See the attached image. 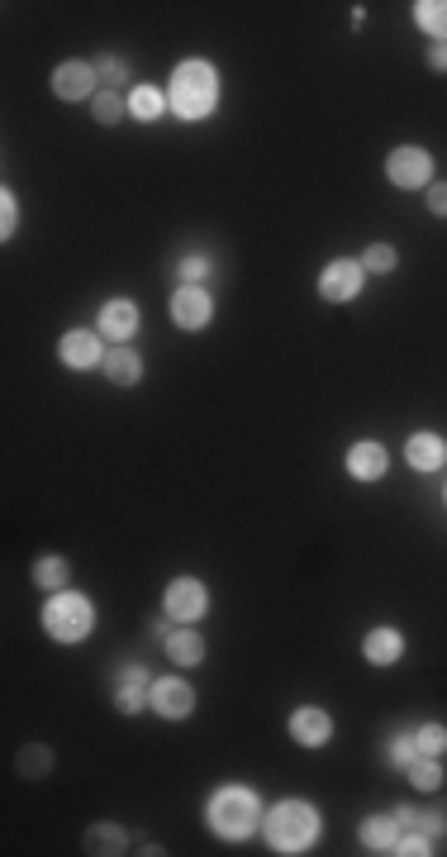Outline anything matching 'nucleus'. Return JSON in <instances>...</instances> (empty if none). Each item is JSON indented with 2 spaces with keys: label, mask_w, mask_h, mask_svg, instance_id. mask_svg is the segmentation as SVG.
Instances as JSON below:
<instances>
[{
  "label": "nucleus",
  "mask_w": 447,
  "mask_h": 857,
  "mask_svg": "<svg viewBox=\"0 0 447 857\" xmlns=\"http://www.w3.org/2000/svg\"><path fill=\"white\" fill-rule=\"evenodd\" d=\"M262 834H267V848L272 853H305L314 843V834H319V815H314V805H305V800H281L276 810H267V819H262Z\"/></svg>",
  "instance_id": "obj_3"
},
{
  "label": "nucleus",
  "mask_w": 447,
  "mask_h": 857,
  "mask_svg": "<svg viewBox=\"0 0 447 857\" xmlns=\"http://www.w3.org/2000/svg\"><path fill=\"white\" fill-rule=\"evenodd\" d=\"M362 281H367V272H362V262L357 258H333L329 267L319 272V296L329 300V305H348V300H357Z\"/></svg>",
  "instance_id": "obj_6"
},
{
  "label": "nucleus",
  "mask_w": 447,
  "mask_h": 857,
  "mask_svg": "<svg viewBox=\"0 0 447 857\" xmlns=\"http://www.w3.org/2000/svg\"><path fill=\"white\" fill-rule=\"evenodd\" d=\"M205 605H210V596H205V586L195 577H176L172 586H167V596H162V610H167V619L172 624H191V619L205 615Z\"/></svg>",
  "instance_id": "obj_8"
},
{
  "label": "nucleus",
  "mask_w": 447,
  "mask_h": 857,
  "mask_svg": "<svg viewBox=\"0 0 447 857\" xmlns=\"http://www.w3.org/2000/svg\"><path fill=\"white\" fill-rule=\"evenodd\" d=\"M405 462L414 472H424L428 477V472H438L447 462V443L438 439V434H414V439L405 443Z\"/></svg>",
  "instance_id": "obj_15"
},
{
  "label": "nucleus",
  "mask_w": 447,
  "mask_h": 857,
  "mask_svg": "<svg viewBox=\"0 0 447 857\" xmlns=\"http://www.w3.org/2000/svg\"><path fill=\"white\" fill-rule=\"evenodd\" d=\"M362 658H367L371 667H395V662L405 658V634H400V629H371V634L362 638Z\"/></svg>",
  "instance_id": "obj_13"
},
{
  "label": "nucleus",
  "mask_w": 447,
  "mask_h": 857,
  "mask_svg": "<svg viewBox=\"0 0 447 857\" xmlns=\"http://www.w3.org/2000/svg\"><path fill=\"white\" fill-rule=\"evenodd\" d=\"M100 334L105 339H134L138 334V305L134 300H105V310H100Z\"/></svg>",
  "instance_id": "obj_14"
},
{
  "label": "nucleus",
  "mask_w": 447,
  "mask_h": 857,
  "mask_svg": "<svg viewBox=\"0 0 447 857\" xmlns=\"http://www.w3.org/2000/svg\"><path fill=\"white\" fill-rule=\"evenodd\" d=\"M286 729H291V738L300 748H324L333 738V719H329V710H319V705H300Z\"/></svg>",
  "instance_id": "obj_12"
},
{
  "label": "nucleus",
  "mask_w": 447,
  "mask_h": 857,
  "mask_svg": "<svg viewBox=\"0 0 447 857\" xmlns=\"http://www.w3.org/2000/svg\"><path fill=\"white\" fill-rule=\"evenodd\" d=\"M86 853L119 857V853H129V838H124L119 824H91V829H86Z\"/></svg>",
  "instance_id": "obj_19"
},
{
  "label": "nucleus",
  "mask_w": 447,
  "mask_h": 857,
  "mask_svg": "<svg viewBox=\"0 0 447 857\" xmlns=\"http://www.w3.org/2000/svg\"><path fill=\"white\" fill-rule=\"evenodd\" d=\"M162 110H167V96H162L157 86H148V81H143V86H134V91H129V115H134V120L153 124V120H162Z\"/></svg>",
  "instance_id": "obj_21"
},
{
  "label": "nucleus",
  "mask_w": 447,
  "mask_h": 857,
  "mask_svg": "<svg viewBox=\"0 0 447 857\" xmlns=\"http://www.w3.org/2000/svg\"><path fill=\"white\" fill-rule=\"evenodd\" d=\"M96 77H100V81H110L105 91H115V86H124V81H129V72H124V62H119V58L100 53V58H96Z\"/></svg>",
  "instance_id": "obj_31"
},
{
  "label": "nucleus",
  "mask_w": 447,
  "mask_h": 857,
  "mask_svg": "<svg viewBox=\"0 0 447 857\" xmlns=\"http://www.w3.org/2000/svg\"><path fill=\"white\" fill-rule=\"evenodd\" d=\"M395 824H400V829H419V810L400 805V810H395Z\"/></svg>",
  "instance_id": "obj_39"
},
{
  "label": "nucleus",
  "mask_w": 447,
  "mask_h": 857,
  "mask_svg": "<svg viewBox=\"0 0 447 857\" xmlns=\"http://www.w3.org/2000/svg\"><path fill=\"white\" fill-rule=\"evenodd\" d=\"M405 777L419 786V791H438L443 786V767H438V758H428V753H419V758L405 767Z\"/></svg>",
  "instance_id": "obj_25"
},
{
  "label": "nucleus",
  "mask_w": 447,
  "mask_h": 857,
  "mask_svg": "<svg viewBox=\"0 0 447 857\" xmlns=\"http://www.w3.org/2000/svg\"><path fill=\"white\" fill-rule=\"evenodd\" d=\"M91 115H96V124H119L124 115H129V96H119V91H96V100H91Z\"/></svg>",
  "instance_id": "obj_23"
},
{
  "label": "nucleus",
  "mask_w": 447,
  "mask_h": 857,
  "mask_svg": "<svg viewBox=\"0 0 447 857\" xmlns=\"http://www.w3.org/2000/svg\"><path fill=\"white\" fill-rule=\"evenodd\" d=\"M91 619H96V610H91V600L81 591H53L48 605H43V629L58 643H81L91 634Z\"/></svg>",
  "instance_id": "obj_4"
},
{
  "label": "nucleus",
  "mask_w": 447,
  "mask_h": 857,
  "mask_svg": "<svg viewBox=\"0 0 447 857\" xmlns=\"http://www.w3.org/2000/svg\"><path fill=\"white\" fill-rule=\"evenodd\" d=\"M15 224H20V200L15 191H0V234L15 239Z\"/></svg>",
  "instance_id": "obj_32"
},
{
  "label": "nucleus",
  "mask_w": 447,
  "mask_h": 857,
  "mask_svg": "<svg viewBox=\"0 0 447 857\" xmlns=\"http://www.w3.org/2000/svg\"><path fill=\"white\" fill-rule=\"evenodd\" d=\"M414 24L424 29L428 39L447 43V0H419L414 5Z\"/></svg>",
  "instance_id": "obj_22"
},
{
  "label": "nucleus",
  "mask_w": 447,
  "mask_h": 857,
  "mask_svg": "<svg viewBox=\"0 0 447 857\" xmlns=\"http://www.w3.org/2000/svg\"><path fill=\"white\" fill-rule=\"evenodd\" d=\"M48 772H53V753H48L43 743H29V748H20V777L39 781V777H48Z\"/></svg>",
  "instance_id": "obj_26"
},
{
  "label": "nucleus",
  "mask_w": 447,
  "mask_h": 857,
  "mask_svg": "<svg viewBox=\"0 0 447 857\" xmlns=\"http://www.w3.org/2000/svg\"><path fill=\"white\" fill-rule=\"evenodd\" d=\"M395 838H400L395 815H376V819L362 824V843H367V853H395Z\"/></svg>",
  "instance_id": "obj_20"
},
{
  "label": "nucleus",
  "mask_w": 447,
  "mask_h": 857,
  "mask_svg": "<svg viewBox=\"0 0 447 857\" xmlns=\"http://www.w3.org/2000/svg\"><path fill=\"white\" fill-rule=\"evenodd\" d=\"M162 648H167V658H172L176 667H195V662H205V638L195 634L191 624H176L172 634L162 638Z\"/></svg>",
  "instance_id": "obj_17"
},
{
  "label": "nucleus",
  "mask_w": 447,
  "mask_h": 857,
  "mask_svg": "<svg viewBox=\"0 0 447 857\" xmlns=\"http://www.w3.org/2000/svg\"><path fill=\"white\" fill-rule=\"evenodd\" d=\"M428 72H447V43L428 48Z\"/></svg>",
  "instance_id": "obj_38"
},
{
  "label": "nucleus",
  "mask_w": 447,
  "mask_h": 857,
  "mask_svg": "<svg viewBox=\"0 0 447 857\" xmlns=\"http://www.w3.org/2000/svg\"><path fill=\"white\" fill-rule=\"evenodd\" d=\"M262 796H257L253 786H219L210 796V805H205V824H210V834L229 838V843H238V838H248L262 824Z\"/></svg>",
  "instance_id": "obj_1"
},
{
  "label": "nucleus",
  "mask_w": 447,
  "mask_h": 857,
  "mask_svg": "<svg viewBox=\"0 0 447 857\" xmlns=\"http://www.w3.org/2000/svg\"><path fill=\"white\" fill-rule=\"evenodd\" d=\"M414 743H419V753H428V758H443L447 753V724H424V729L414 734Z\"/></svg>",
  "instance_id": "obj_29"
},
{
  "label": "nucleus",
  "mask_w": 447,
  "mask_h": 857,
  "mask_svg": "<svg viewBox=\"0 0 447 857\" xmlns=\"http://www.w3.org/2000/svg\"><path fill=\"white\" fill-rule=\"evenodd\" d=\"M414 758H419V743H414V734H395L386 743V762L395 767V772H405Z\"/></svg>",
  "instance_id": "obj_28"
},
{
  "label": "nucleus",
  "mask_w": 447,
  "mask_h": 857,
  "mask_svg": "<svg viewBox=\"0 0 447 857\" xmlns=\"http://www.w3.org/2000/svg\"><path fill=\"white\" fill-rule=\"evenodd\" d=\"M167 105H172L181 120H205V115H214V105H219V77H214L210 62H181L172 72V96H167Z\"/></svg>",
  "instance_id": "obj_2"
},
{
  "label": "nucleus",
  "mask_w": 447,
  "mask_h": 857,
  "mask_svg": "<svg viewBox=\"0 0 447 857\" xmlns=\"http://www.w3.org/2000/svg\"><path fill=\"white\" fill-rule=\"evenodd\" d=\"M395 853H400V857H428V853H433V838L419 834V829H400V838H395Z\"/></svg>",
  "instance_id": "obj_30"
},
{
  "label": "nucleus",
  "mask_w": 447,
  "mask_h": 857,
  "mask_svg": "<svg viewBox=\"0 0 447 857\" xmlns=\"http://www.w3.org/2000/svg\"><path fill=\"white\" fill-rule=\"evenodd\" d=\"M34 581H39L43 591H67L72 567H67V558H39L34 562Z\"/></svg>",
  "instance_id": "obj_24"
},
{
  "label": "nucleus",
  "mask_w": 447,
  "mask_h": 857,
  "mask_svg": "<svg viewBox=\"0 0 447 857\" xmlns=\"http://www.w3.org/2000/svg\"><path fill=\"white\" fill-rule=\"evenodd\" d=\"M58 358H62V367H72V372H91V367L105 362V343H100L96 329H67L58 339Z\"/></svg>",
  "instance_id": "obj_7"
},
{
  "label": "nucleus",
  "mask_w": 447,
  "mask_h": 857,
  "mask_svg": "<svg viewBox=\"0 0 447 857\" xmlns=\"http://www.w3.org/2000/svg\"><path fill=\"white\" fill-rule=\"evenodd\" d=\"M96 62H62L53 72V96L58 100H96Z\"/></svg>",
  "instance_id": "obj_10"
},
{
  "label": "nucleus",
  "mask_w": 447,
  "mask_h": 857,
  "mask_svg": "<svg viewBox=\"0 0 447 857\" xmlns=\"http://www.w3.org/2000/svg\"><path fill=\"white\" fill-rule=\"evenodd\" d=\"M105 381H115V386H138L143 381V358L138 353H129V348H115V353H105Z\"/></svg>",
  "instance_id": "obj_18"
},
{
  "label": "nucleus",
  "mask_w": 447,
  "mask_h": 857,
  "mask_svg": "<svg viewBox=\"0 0 447 857\" xmlns=\"http://www.w3.org/2000/svg\"><path fill=\"white\" fill-rule=\"evenodd\" d=\"M214 315V300L205 286H181L172 296V324L176 329H205Z\"/></svg>",
  "instance_id": "obj_11"
},
{
  "label": "nucleus",
  "mask_w": 447,
  "mask_h": 857,
  "mask_svg": "<svg viewBox=\"0 0 447 857\" xmlns=\"http://www.w3.org/2000/svg\"><path fill=\"white\" fill-rule=\"evenodd\" d=\"M348 472L352 481H381L386 477V448L381 443H352L348 448Z\"/></svg>",
  "instance_id": "obj_16"
},
{
  "label": "nucleus",
  "mask_w": 447,
  "mask_h": 857,
  "mask_svg": "<svg viewBox=\"0 0 447 857\" xmlns=\"http://www.w3.org/2000/svg\"><path fill=\"white\" fill-rule=\"evenodd\" d=\"M419 834L443 838L447 834V815H438V810H419Z\"/></svg>",
  "instance_id": "obj_35"
},
{
  "label": "nucleus",
  "mask_w": 447,
  "mask_h": 857,
  "mask_svg": "<svg viewBox=\"0 0 447 857\" xmlns=\"http://www.w3.org/2000/svg\"><path fill=\"white\" fill-rule=\"evenodd\" d=\"M386 177H390V186H400V191L433 186V158H428L424 148H414V143H400V148L386 158Z\"/></svg>",
  "instance_id": "obj_5"
},
{
  "label": "nucleus",
  "mask_w": 447,
  "mask_h": 857,
  "mask_svg": "<svg viewBox=\"0 0 447 857\" xmlns=\"http://www.w3.org/2000/svg\"><path fill=\"white\" fill-rule=\"evenodd\" d=\"M143 686H115V710L119 715H138L143 710Z\"/></svg>",
  "instance_id": "obj_33"
},
{
  "label": "nucleus",
  "mask_w": 447,
  "mask_h": 857,
  "mask_svg": "<svg viewBox=\"0 0 447 857\" xmlns=\"http://www.w3.org/2000/svg\"><path fill=\"white\" fill-rule=\"evenodd\" d=\"M148 705H153L162 719H186L195 710V691H191V681H181V677H162V681H153L148 686Z\"/></svg>",
  "instance_id": "obj_9"
},
{
  "label": "nucleus",
  "mask_w": 447,
  "mask_h": 857,
  "mask_svg": "<svg viewBox=\"0 0 447 857\" xmlns=\"http://www.w3.org/2000/svg\"><path fill=\"white\" fill-rule=\"evenodd\" d=\"M357 262H362V272H376V277H381V272H395L400 253H395L390 243H367V253H362Z\"/></svg>",
  "instance_id": "obj_27"
},
{
  "label": "nucleus",
  "mask_w": 447,
  "mask_h": 857,
  "mask_svg": "<svg viewBox=\"0 0 447 857\" xmlns=\"http://www.w3.org/2000/svg\"><path fill=\"white\" fill-rule=\"evenodd\" d=\"M210 267H214V262L205 258V253H191V258H181V277H186V281L195 286V281H205V277H210Z\"/></svg>",
  "instance_id": "obj_34"
},
{
  "label": "nucleus",
  "mask_w": 447,
  "mask_h": 857,
  "mask_svg": "<svg viewBox=\"0 0 447 857\" xmlns=\"http://www.w3.org/2000/svg\"><path fill=\"white\" fill-rule=\"evenodd\" d=\"M119 686H153V681H148V667H143V662H124V667H119Z\"/></svg>",
  "instance_id": "obj_36"
},
{
  "label": "nucleus",
  "mask_w": 447,
  "mask_h": 857,
  "mask_svg": "<svg viewBox=\"0 0 447 857\" xmlns=\"http://www.w3.org/2000/svg\"><path fill=\"white\" fill-rule=\"evenodd\" d=\"M428 210H433L438 220H447V181H433V186H428Z\"/></svg>",
  "instance_id": "obj_37"
}]
</instances>
